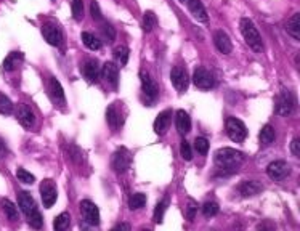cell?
Masks as SVG:
<instances>
[{
	"mask_svg": "<svg viewBox=\"0 0 300 231\" xmlns=\"http://www.w3.org/2000/svg\"><path fill=\"white\" fill-rule=\"evenodd\" d=\"M215 165L218 167L220 170H236L238 165L244 161V154L241 151H236L233 148H223L218 149L215 153Z\"/></svg>",
	"mask_w": 300,
	"mask_h": 231,
	"instance_id": "obj_1",
	"label": "cell"
},
{
	"mask_svg": "<svg viewBox=\"0 0 300 231\" xmlns=\"http://www.w3.org/2000/svg\"><path fill=\"white\" fill-rule=\"evenodd\" d=\"M239 29H241V34L246 40V44L250 47L255 53H262L263 51V42H262V35L260 33L257 31L254 21L249 19V18H243L239 21Z\"/></svg>",
	"mask_w": 300,
	"mask_h": 231,
	"instance_id": "obj_2",
	"label": "cell"
},
{
	"mask_svg": "<svg viewBox=\"0 0 300 231\" xmlns=\"http://www.w3.org/2000/svg\"><path fill=\"white\" fill-rule=\"evenodd\" d=\"M225 129H226V135L230 136V140L236 141V143H241V141L246 140L247 129H246V125H244L243 120H239V119H236V117L226 119Z\"/></svg>",
	"mask_w": 300,
	"mask_h": 231,
	"instance_id": "obj_3",
	"label": "cell"
},
{
	"mask_svg": "<svg viewBox=\"0 0 300 231\" xmlns=\"http://www.w3.org/2000/svg\"><path fill=\"white\" fill-rule=\"evenodd\" d=\"M294 109H296V98H294L291 92L284 88L276 99V113L283 116V117H287V116L294 113Z\"/></svg>",
	"mask_w": 300,
	"mask_h": 231,
	"instance_id": "obj_4",
	"label": "cell"
},
{
	"mask_svg": "<svg viewBox=\"0 0 300 231\" xmlns=\"http://www.w3.org/2000/svg\"><path fill=\"white\" fill-rule=\"evenodd\" d=\"M132 165V154L127 148H119L114 151L113 159H111V167L116 173H124L125 170H129V167Z\"/></svg>",
	"mask_w": 300,
	"mask_h": 231,
	"instance_id": "obj_5",
	"label": "cell"
},
{
	"mask_svg": "<svg viewBox=\"0 0 300 231\" xmlns=\"http://www.w3.org/2000/svg\"><path fill=\"white\" fill-rule=\"evenodd\" d=\"M193 82H194V85L198 88H201V90H210V88L215 85V79L212 76V72L207 71L206 67H202V66L194 69Z\"/></svg>",
	"mask_w": 300,
	"mask_h": 231,
	"instance_id": "obj_6",
	"label": "cell"
},
{
	"mask_svg": "<svg viewBox=\"0 0 300 231\" xmlns=\"http://www.w3.org/2000/svg\"><path fill=\"white\" fill-rule=\"evenodd\" d=\"M124 104L120 101L113 103L111 106L106 109V122L113 130H117L120 125L124 124Z\"/></svg>",
	"mask_w": 300,
	"mask_h": 231,
	"instance_id": "obj_7",
	"label": "cell"
},
{
	"mask_svg": "<svg viewBox=\"0 0 300 231\" xmlns=\"http://www.w3.org/2000/svg\"><path fill=\"white\" fill-rule=\"evenodd\" d=\"M40 196H42V202H44V206L47 209H50L56 202L58 191H56V185L53 180L47 178V180L40 183Z\"/></svg>",
	"mask_w": 300,
	"mask_h": 231,
	"instance_id": "obj_8",
	"label": "cell"
},
{
	"mask_svg": "<svg viewBox=\"0 0 300 231\" xmlns=\"http://www.w3.org/2000/svg\"><path fill=\"white\" fill-rule=\"evenodd\" d=\"M81 214H82V218L85 223L92 225V227L100 225V211L92 201L83 199V201L81 202Z\"/></svg>",
	"mask_w": 300,
	"mask_h": 231,
	"instance_id": "obj_9",
	"label": "cell"
},
{
	"mask_svg": "<svg viewBox=\"0 0 300 231\" xmlns=\"http://www.w3.org/2000/svg\"><path fill=\"white\" fill-rule=\"evenodd\" d=\"M42 35H44V39L47 40V44H50L53 47H58L63 40L60 26L55 23H45L42 26Z\"/></svg>",
	"mask_w": 300,
	"mask_h": 231,
	"instance_id": "obj_10",
	"label": "cell"
},
{
	"mask_svg": "<svg viewBox=\"0 0 300 231\" xmlns=\"http://www.w3.org/2000/svg\"><path fill=\"white\" fill-rule=\"evenodd\" d=\"M170 81H172V85L175 87V90L185 92L188 88V83H189V77H188L186 69H183V67H180V66L172 67Z\"/></svg>",
	"mask_w": 300,
	"mask_h": 231,
	"instance_id": "obj_11",
	"label": "cell"
},
{
	"mask_svg": "<svg viewBox=\"0 0 300 231\" xmlns=\"http://www.w3.org/2000/svg\"><path fill=\"white\" fill-rule=\"evenodd\" d=\"M267 173L271 180H283L291 173V165L286 161H275L267 167Z\"/></svg>",
	"mask_w": 300,
	"mask_h": 231,
	"instance_id": "obj_12",
	"label": "cell"
},
{
	"mask_svg": "<svg viewBox=\"0 0 300 231\" xmlns=\"http://www.w3.org/2000/svg\"><path fill=\"white\" fill-rule=\"evenodd\" d=\"M140 81H141V90H143L146 98L150 101H154L159 97V87H157V83L150 77L148 72H143V71L140 72Z\"/></svg>",
	"mask_w": 300,
	"mask_h": 231,
	"instance_id": "obj_13",
	"label": "cell"
},
{
	"mask_svg": "<svg viewBox=\"0 0 300 231\" xmlns=\"http://www.w3.org/2000/svg\"><path fill=\"white\" fill-rule=\"evenodd\" d=\"M49 95L51 98V101L58 106H65L66 103V97H65V90H63L60 81L56 77H50L49 82Z\"/></svg>",
	"mask_w": 300,
	"mask_h": 231,
	"instance_id": "obj_14",
	"label": "cell"
},
{
	"mask_svg": "<svg viewBox=\"0 0 300 231\" xmlns=\"http://www.w3.org/2000/svg\"><path fill=\"white\" fill-rule=\"evenodd\" d=\"M214 44L220 53H223V55H230L231 51H233V44H231L230 35L222 29H218L217 33L214 34Z\"/></svg>",
	"mask_w": 300,
	"mask_h": 231,
	"instance_id": "obj_15",
	"label": "cell"
},
{
	"mask_svg": "<svg viewBox=\"0 0 300 231\" xmlns=\"http://www.w3.org/2000/svg\"><path fill=\"white\" fill-rule=\"evenodd\" d=\"M17 117L19 120V124L23 125L24 129H31L35 124L34 111L28 106V104H19L18 111H17Z\"/></svg>",
	"mask_w": 300,
	"mask_h": 231,
	"instance_id": "obj_16",
	"label": "cell"
},
{
	"mask_svg": "<svg viewBox=\"0 0 300 231\" xmlns=\"http://www.w3.org/2000/svg\"><path fill=\"white\" fill-rule=\"evenodd\" d=\"M101 76L104 77V81L108 83H111V85L116 88L119 83V67L117 65H114V63L108 61L104 63L103 67H101Z\"/></svg>",
	"mask_w": 300,
	"mask_h": 231,
	"instance_id": "obj_17",
	"label": "cell"
},
{
	"mask_svg": "<svg viewBox=\"0 0 300 231\" xmlns=\"http://www.w3.org/2000/svg\"><path fill=\"white\" fill-rule=\"evenodd\" d=\"M18 204H19L21 211L26 214V217H29L31 214H34L35 211H37L34 198L31 196L28 191H19V194H18Z\"/></svg>",
	"mask_w": 300,
	"mask_h": 231,
	"instance_id": "obj_18",
	"label": "cell"
},
{
	"mask_svg": "<svg viewBox=\"0 0 300 231\" xmlns=\"http://www.w3.org/2000/svg\"><path fill=\"white\" fill-rule=\"evenodd\" d=\"M262 190H263V185L257 180H247L244 183H241L238 188V191L243 198H252L255 194L262 193Z\"/></svg>",
	"mask_w": 300,
	"mask_h": 231,
	"instance_id": "obj_19",
	"label": "cell"
},
{
	"mask_svg": "<svg viewBox=\"0 0 300 231\" xmlns=\"http://www.w3.org/2000/svg\"><path fill=\"white\" fill-rule=\"evenodd\" d=\"M170 120H172V111L170 109H166V111L159 113V116H157L156 120H154V132L157 135H164L167 130H169Z\"/></svg>",
	"mask_w": 300,
	"mask_h": 231,
	"instance_id": "obj_20",
	"label": "cell"
},
{
	"mask_svg": "<svg viewBox=\"0 0 300 231\" xmlns=\"http://www.w3.org/2000/svg\"><path fill=\"white\" fill-rule=\"evenodd\" d=\"M185 3L188 5L189 12H191L194 19L201 21V23H206V21L209 19L207 12H206V8H204V5H202L201 0H186Z\"/></svg>",
	"mask_w": 300,
	"mask_h": 231,
	"instance_id": "obj_21",
	"label": "cell"
},
{
	"mask_svg": "<svg viewBox=\"0 0 300 231\" xmlns=\"http://www.w3.org/2000/svg\"><path fill=\"white\" fill-rule=\"evenodd\" d=\"M82 72H83V76H85L87 81L97 82L98 77H100V72H101V69H100V65H98L97 60H87V61L82 65Z\"/></svg>",
	"mask_w": 300,
	"mask_h": 231,
	"instance_id": "obj_22",
	"label": "cell"
},
{
	"mask_svg": "<svg viewBox=\"0 0 300 231\" xmlns=\"http://www.w3.org/2000/svg\"><path fill=\"white\" fill-rule=\"evenodd\" d=\"M23 60H24V56H23L21 51H10V53L7 55V58L3 60L2 69L7 71V72L15 71L21 65V63H23Z\"/></svg>",
	"mask_w": 300,
	"mask_h": 231,
	"instance_id": "obj_23",
	"label": "cell"
},
{
	"mask_svg": "<svg viewBox=\"0 0 300 231\" xmlns=\"http://www.w3.org/2000/svg\"><path fill=\"white\" fill-rule=\"evenodd\" d=\"M175 124H177L178 132H180L182 135H186V133L189 132V130H191V117H189L188 113H186V111H183V109H180V111H177Z\"/></svg>",
	"mask_w": 300,
	"mask_h": 231,
	"instance_id": "obj_24",
	"label": "cell"
},
{
	"mask_svg": "<svg viewBox=\"0 0 300 231\" xmlns=\"http://www.w3.org/2000/svg\"><path fill=\"white\" fill-rule=\"evenodd\" d=\"M286 31L289 35H292V39L300 40V13L292 15V18L286 24Z\"/></svg>",
	"mask_w": 300,
	"mask_h": 231,
	"instance_id": "obj_25",
	"label": "cell"
},
{
	"mask_svg": "<svg viewBox=\"0 0 300 231\" xmlns=\"http://www.w3.org/2000/svg\"><path fill=\"white\" fill-rule=\"evenodd\" d=\"M276 138V133H275V129L271 127L270 124H267V125H263L262 130H260V133H259V140H260V143L262 145H271L273 141H275Z\"/></svg>",
	"mask_w": 300,
	"mask_h": 231,
	"instance_id": "obj_26",
	"label": "cell"
},
{
	"mask_svg": "<svg viewBox=\"0 0 300 231\" xmlns=\"http://www.w3.org/2000/svg\"><path fill=\"white\" fill-rule=\"evenodd\" d=\"M0 206H2V211L3 214L7 215V217L12 220V222H15V220H18V209L17 206L10 201V199H2V202H0Z\"/></svg>",
	"mask_w": 300,
	"mask_h": 231,
	"instance_id": "obj_27",
	"label": "cell"
},
{
	"mask_svg": "<svg viewBox=\"0 0 300 231\" xmlns=\"http://www.w3.org/2000/svg\"><path fill=\"white\" fill-rule=\"evenodd\" d=\"M69 225H71V215L67 212H63L55 218L53 228H55V231H66L67 228H69Z\"/></svg>",
	"mask_w": 300,
	"mask_h": 231,
	"instance_id": "obj_28",
	"label": "cell"
},
{
	"mask_svg": "<svg viewBox=\"0 0 300 231\" xmlns=\"http://www.w3.org/2000/svg\"><path fill=\"white\" fill-rule=\"evenodd\" d=\"M81 39H82L83 45H85L87 49H90V50H100V49H101V40L97 39L90 33H82Z\"/></svg>",
	"mask_w": 300,
	"mask_h": 231,
	"instance_id": "obj_29",
	"label": "cell"
},
{
	"mask_svg": "<svg viewBox=\"0 0 300 231\" xmlns=\"http://www.w3.org/2000/svg\"><path fill=\"white\" fill-rule=\"evenodd\" d=\"M146 204V196L143 193H133L129 199V207L132 211H138Z\"/></svg>",
	"mask_w": 300,
	"mask_h": 231,
	"instance_id": "obj_30",
	"label": "cell"
},
{
	"mask_svg": "<svg viewBox=\"0 0 300 231\" xmlns=\"http://www.w3.org/2000/svg\"><path fill=\"white\" fill-rule=\"evenodd\" d=\"M156 24H157L156 15L152 13V12H145L143 19H141V26H143V31H146V33H151V31L156 28Z\"/></svg>",
	"mask_w": 300,
	"mask_h": 231,
	"instance_id": "obj_31",
	"label": "cell"
},
{
	"mask_svg": "<svg viewBox=\"0 0 300 231\" xmlns=\"http://www.w3.org/2000/svg\"><path fill=\"white\" fill-rule=\"evenodd\" d=\"M129 56H130V50L127 49V47L120 45V47H117V49L114 50V58H116V61L119 63V66H125V65H127Z\"/></svg>",
	"mask_w": 300,
	"mask_h": 231,
	"instance_id": "obj_32",
	"label": "cell"
},
{
	"mask_svg": "<svg viewBox=\"0 0 300 231\" xmlns=\"http://www.w3.org/2000/svg\"><path fill=\"white\" fill-rule=\"evenodd\" d=\"M167 206H169V199H162L161 202H157V206L154 209V222L159 225L162 223V220H164V215H166V211H167Z\"/></svg>",
	"mask_w": 300,
	"mask_h": 231,
	"instance_id": "obj_33",
	"label": "cell"
},
{
	"mask_svg": "<svg viewBox=\"0 0 300 231\" xmlns=\"http://www.w3.org/2000/svg\"><path fill=\"white\" fill-rule=\"evenodd\" d=\"M100 29H101L103 39H106L109 44H113V42L116 40V29H114V26H111L109 23H103L101 26H100Z\"/></svg>",
	"mask_w": 300,
	"mask_h": 231,
	"instance_id": "obj_34",
	"label": "cell"
},
{
	"mask_svg": "<svg viewBox=\"0 0 300 231\" xmlns=\"http://www.w3.org/2000/svg\"><path fill=\"white\" fill-rule=\"evenodd\" d=\"M218 211H220V207H218V204L215 202V201H207V202L202 204L204 217H214V215L218 214Z\"/></svg>",
	"mask_w": 300,
	"mask_h": 231,
	"instance_id": "obj_35",
	"label": "cell"
},
{
	"mask_svg": "<svg viewBox=\"0 0 300 231\" xmlns=\"http://www.w3.org/2000/svg\"><path fill=\"white\" fill-rule=\"evenodd\" d=\"M72 18L76 21H82L83 18V0H72Z\"/></svg>",
	"mask_w": 300,
	"mask_h": 231,
	"instance_id": "obj_36",
	"label": "cell"
},
{
	"mask_svg": "<svg viewBox=\"0 0 300 231\" xmlns=\"http://www.w3.org/2000/svg\"><path fill=\"white\" fill-rule=\"evenodd\" d=\"M12 113H13V103H12V99L0 93V114L8 116V114H12Z\"/></svg>",
	"mask_w": 300,
	"mask_h": 231,
	"instance_id": "obj_37",
	"label": "cell"
},
{
	"mask_svg": "<svg viewBox=\"0 0 300 231\" xmlns=\"http://www.w3.org/2000/svg\"><path fill=\"white\" fill-rule=\"evenodd\" d=\"M194 149L198 151V154H207L209 151V141L206 138H202V136H198L196 140H194Z\"/></svg>",
	"mask_w": 300,
	"mask_h": 231,
	"instance_id": "obj_38",
	"label": "cell"
},
{
	"mask_svg": "<svg viewBox=\"0 0 300 231\" xmlns=\"http://www.w3.org/2000/svg\"><path fill=\"white\" fill-rule=\"evenodd\" d=\"M17 177H18V180L21 183H24V185H31V183H34V175L31 172H28L26 169H18L17 170Z\"/></svg>",
	"mask_w": 300,
	"mask_h": 231,
	"instance_id": "obj_39",
	"label": "cell"
},
{
	"mask_svg": "<svg viewBox=\"0 0 300 231\" xmlns=\"http://www.w3.org/2000/svg\"><path fill=\"white\" fill-rule=\"evenodd\" d=\"M28 222H29V225H31L33 228L40 230L42 225H44V218H42V215H40L39 211H35L34 214H31L29 217H28Z\"/></svg>",
	"mask_w": 300,
	"mask_h": 231,
	"instance_id": "obj_40",
	"label": "cell"
},
{
	"mask_svg": "<svg viewBox=\"0 0 300 231\" xmlns=\"http://www.w3.org/2000/svg\"><path fill=\"white\" fill-rule=\"evenodd\" d=\"M180 154L185 161H191L193 159V151H191V146H189L188 141H182L180 145Z\"/></svg>",
	"mask_w": 300,
	"mask_h": 231,
	"instance_id": "obj_41",
	"label": "cell"
},
{
	"mask_svg": "<svg viewBox=\"0 0 300 231\" xmlns=\"http://www.w3.org/2000/svg\"><path fill=\"white\" fill-rule=\"evenodd\" d=\"M90 13H92V18L97 19V21H101L103 19V15H101V10H100V5L97 0H92L90 3Z\"/></svg>",
	"mask_w": 300,
	"mask_h": 231,
	"instance_id": "obj_42",
	"label": "cell"
},
{
	"mask_svg": "<svg viewBox=\"0 0 300 231\" xmlns=\"http://www.w3.org/2000/svg\"><path fill=\"white\" fill-rule=\"evenodd\" d=\"M196 212H198V204L193 201V199H189L188 201V206H186V218L188 220H193L196 217Z\"/></svg>",
	"mask_w": 300,
	"mask_h": 231,
	"instance_id": "obj_43",
	"label": "cell"
},
{
	"mask_svg": "<svg viewBox=\"0 0 300 231\" xmlns=\"http://www.w3.org/2000/svg\"><path fill=\"white\" fill-rule=\"evenodd\" d=\"M291 151L294 156H300V138H294L291 143Z\"/></svg>",
	"mask_w": 300,
	"mask_h": 231,
	"instance_id": "obj_44",
	"label": "cell"
},
{
	"mask_svg": "<svg viewBox=\"0 0 300 231\" xmlns=\"http://www.w3.org/2000/svg\"><path fill=\"white\" fill-rule=\"evenodd\" d=\"M257 231H275V225L271 222H263L257 227Z\"/></svg>",
	"mask_w": 300,
	"mask_h": 231,
	"instance_id": "obj_45",
	"label": "cell"
},
{
	"mask_svg": "<svg viewBox=\"0 0 300 231\" xmlns=\"http://www.w3.org/2000/svg\"><path fill=\"white\" fill-rule=\"evenodd\" d=\"M111 231H132V228L129 223H119V225H116Z\"/></svg>",
	"mask_w": 300,
	"mask_h": 231,
	"instance_id": "obj_46",
	"label": "cell"
},
{
	"mask_svg": "<svg viewBox=\"0 0 300 231\" xmlns=\"http://www.w3.org/2000/svg\"><path fill=\"white\" fill-rule=\"evenodd\" d=\"M5 153H7V148H5V143L0 138V156H5Z\"/></svg>",
	"mask_w": 300,
	"mask_h": 231,
	"instance_id": "obj_47",
	"label": "cell"
},
{
	"mask_svg": "<svg viewBox=\"0 0 300 231\" xmlns=\"http://www.w3.org/2000/svg\"><path fill=\"white\" fill-rule=\"evenodd\" d=\"M141 231H151V230H148V228H143V230H141Z\"/></svg>",
	"mask_w": 300,
	"mask_h": 231,
	"instance_id": "obj_48",
	"label": "cell"
},
{
	"mask_svg": "<svg viewBox=\"0 0 300 231\" xmlns=\"http://www.w3.org/2000/svg\"><path fill=\"white\" fill-rule=\"evenodd\" d=\"M180 2H182V3H185V2H186V0H180Z\"/></svg>",
	"mask_w": 300,
	"mask_h": 231,
	"instance_id": "obj_49",
	"label": "cell"
}]
</instances>
